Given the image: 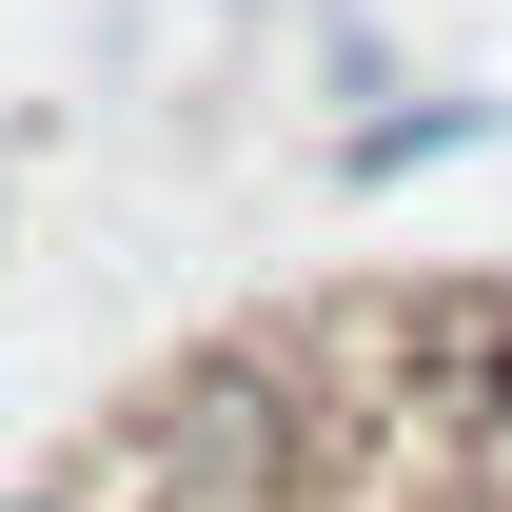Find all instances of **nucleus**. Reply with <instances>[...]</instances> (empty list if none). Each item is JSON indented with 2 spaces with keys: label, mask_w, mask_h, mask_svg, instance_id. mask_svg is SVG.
I'll list each match as a JSON object with an SVG mask.
<instances>
[{
  "label": "nucleus",
  "mask_w": 512,
  "mask_h": 512,
  "mask_svg": "<svg viewBox=\"0 0 512 512\" xmlns=\"http://www.w3.org/2000/svg\"><path fill=\"white\" fill-rule=\"evenodd\" d=\"M394 394H414V434H493L512 414V276H394Z\"/></svg>",
  "instance_id": "obj_1"
},
{
  "label": "nucleus",
  "mask_w": 512,
  "mask_h": 512,
  "mask_svg": "<svg viewBox=\"0 0 512 512\" xmlns=\"http://www.w3.org/2000/svg\"><path fill=\"white\" fill-rule=\"evenodd\" d=\"M0 512H99V493H79V473H40V493H0Z\"/></svg>",
  "instance_id": "obj_3"
},
{
  "label": "nucleus",
  "mask_w": 512,
  "mask_h": 512,
  "mask_svg": "<svg viewBox=\"0 0 512 512\" xmlns=\"http://www.w3.org/2000/svg\"><path fill=\"white\" fill-rule=\"evenodd\" d=\"M493 138H512V99H355L335 119V178L394 197V178H434V158H493Z\"/></svg>",
  "instance_id": "obj_2"
}]
</instances>
